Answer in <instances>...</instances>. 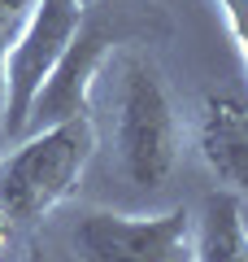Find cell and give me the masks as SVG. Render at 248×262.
I'll return each instance as SVG.
<instances>
[{"label": "cell", "instance_id": "cell-11", "mask_svg": "<svg viewBox=\"0 0 248 262\" xmlns=\"http://www.w3.org/2000/svg\"><path fill=\"white\" fill-rule=\"evenodd\" d=\"M27 262H48V258H44V249H31V253H27Z\"/></svg>", "mask_w": 248, "mask_h": 262}, {"label": "cell", "instance_id": "cell-9", "mask_svg": "<svg viewBox=\"0 0 248 262\" xmlns=\"http://www.w3.org/2000/svg\"><path fill=\"white\" fill-rule=\"evenodd\" d=\"M218 9L227 13V31H231V39L239 44L244 66H248V0H218Z\"/></svg>", "mask_w": 248, "mask_h": 262}, {"label": "cell", "instance_id": "cell-3", "mask_svg": "<svg viewBox=\"0 0 248 262\" xmlns=\"http://www.w3.org/2000/svg\"><path fill=\"white\" fill-rule=\"evenodd\" d=\"M65 245L79 262H192L196 219L183 206L161 214L79 210L65 227Z\"/></svg>", "mask_w": 248, "mask_h": 262}, {"label": "cell", "instance_id": "cell-1", "mask_svg": "<svg viewBox=\"0 0 248 262\" xmlns=\"http://www.w3.org/2000/svg\"><path fill=\"white\" fill-rule=\"evenodd\" d=\"M109 79V140L118 175L135 196H157L179 170L183 127L175 96L148 53L122 44L101 70Z\"/></svg>", "mask_w": 248, "mask_h": 262}, {"label": "cell", "instance_id": "cell-5", "mask_svg": "<svg viewBox=\"0 0 248 262\" xmlns=\"http://www.w3.org/2000/svg\"><path fill=\"white\" fill-rule=\"evenodd\" d=\"M122 44H131V31L122 22V13H101L87 9L74 31V39L65 44L61 61L53 66V75L44 79V88L35 92L27 114V131L53 127V122H65L74 114H92V92L101 83V70L109 66V57L118 53ZM22 131V136H27Z\"/></svg>", "mask_w": 248, "mask_h": 262}, {"label": "cell", "instance_id": "cell-8", "mask_svg": "<svg viewBox=\"0 0 248 262\" xmlns=\"http://www.w3.org/2000/svg\"><path fill=\"white\" fill-rule=\"evenodd\" d=\"M39 0H0V70H5V57L18 44V35L27 31L31 13H35Z\"/></svg>", "mask_w": 248, "mask_h": 262}, {"label": "cell", "instance_id": "cell-7", "mask_svg": "<svg viewBox=\"0 0 248 262\" xmlns=\"http://www.w3.org/2000/svg\"><path fill=\"white\" fill-rule=\"evenodd\" d=\"M192 262H248V227H244V201L231 192H209L196 219V245Z\"/></svg>", "mask_w": 248, "mask_h": 262}, {"label": "cell", "instance_id": "cell-2", "mask_svg": "<svg viewBox=\"0 0 248 262\" xmlns=\"http://www.w3.org/2000/svg\"><path fill=\"white\" fill-rule=\"evenodd\" d=\"M92 114H74L65 122L27 131L22 144L0 162V210L18 227L48 219L65 196L79 188L83 170L96 153Z\"/></svg>", "mask_w": 248, "mask_h": 262}, {"label": "cell", "instance_id": "cell-10", "mask_svg": "<svg viewBox=\"0 0 248 262\" xmlns=\"http://www.w3.org/2000/svg\"><path fill=\"white\" fill-rule=\"evenodd\" d=\"M0 262H18V223H13L5 210H0Z\"/></svg>", "mask_w": 248, "mask_h": 262}, {"label": "cell", "instance_id": "cell-12", "mask_svg": "<svg viewBox=\"0 0 248 262\" xmlns=\"http://www.w3.org/2000/svg\"><path fill=\"white\" fill-rule=\"evenodd\" d=\"M244 227H248V210H244Z\"/></svg>", "mask_w": 248, "mask_h": 262}, {"label": "cell", "instance_id": "cell-6", "mask_svg": "<svg viewBox=\"0 0 248 262\" xmlns=\"http://www.w3.org/2000/svg\"><path fill=\"white\" fill-rule=\"evenodd\" d=\"M196 153L222 192L248 196V96L209 92L196 110Z\"/></svg>", "mask_w": 248, "mask_h": 262}, {"label": "cell", "instance_id": "cell-4", "mask_svg": "<svg viewBox=\"0 0 248 262\" xmlns=\"http://www.w3.org/2000/svg\"><path fill=\"white\" fill-rule=\"evenodd\" d=\"M87 9H92V0H39L27 31L9 48L5 70H0V131L9 140H22L31 101L53 75V66L61 61L65 44L74 39Z\"/></svg>", "mask_w": 248, "mask_h": 262}]
</instances>
